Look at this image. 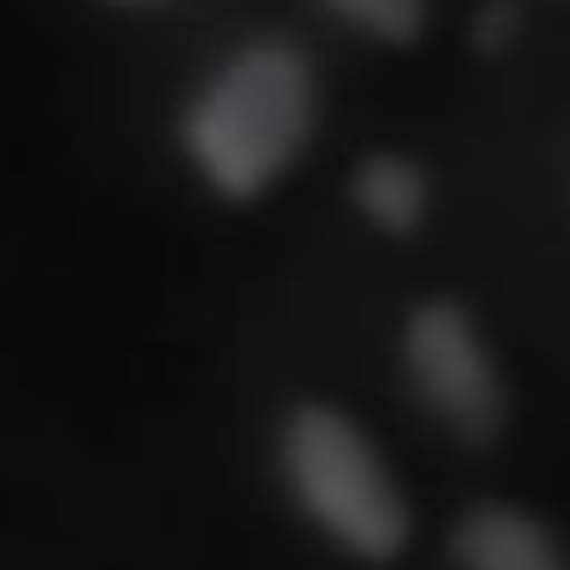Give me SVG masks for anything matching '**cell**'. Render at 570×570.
Masks as SVG:
<instances>
[{"mask_svg": "<svg viewBox=\"0 0 570 570\" xmlns=\"http://www.w3.org/2000/svg\"><path fill=\"white\" fill-rule=\"evenodd\" d=\"M318 7L373 49H414L433 24V0H318Z\"/></svg>", "mask_w": 570, "mask_h": 570, "instance_id": "6", "label": "cell"}, {"mask_svg": "<svg viewBox=\"0 0 570 570\" xmlns=\"http://www.w3.org/2000/svg\"><path fill=\"white\" fill-rule=\"evenodd\" d=\"M102 7H168V0H102Z\"/></svg>", "mask_w": 570, "mask_h": 570, "instance_id": "7", "label": "cell"}, {"mask_svg": "<svg viewBox=\"0 0 570 570\" xmlns=\"http://www.w3.org/2000/svg\"><path fill=\"white\" fill-rule=\"evenodd\" d=\"M271 469L295 517L348 564L384 570L414 547V504L391 456L331 396H301L271 426Z\"/></svg>", "mask_w": 570, "mask_h": 570, "instance_id": "2", "label": "cell"}, {"mask_svg": "<svg viewBox=\"0 0 570 570\" xmlns=\"http://www.w3.org/2000/svg\"><path fill=\"white\" fill-rule=\"evenodd\" d=\"M348 205L373 235L384 240H414L439 210V180L433 168L409 150H366L348 168Z\"/></svg>", "mask_w": 570, "mask_h": 570, "instance_id": "5", "label": "cell"}, {"mask_svg": "<svg viewBox=\"0 0 570 570\" xmlns=\"http://www.w3.org/2000/svg\"><path fill=\"white\" fill-rule=\"evenodd\" d=\"M325 85L306 42L258 30L193 79L175 115V150L217 205H258L306 163Z\"/></svg>", "mask_w": 570, "mask_h": 570, "instance_id": "1", "label": "cell"}, {"mask_svg": "<svg viewBox=\"0 0 570 570\" xmlns=\"http://www.w3.org/2000/svg\"><path fill=\"white\" fill-rule=\"evenodd\" d=\"M396 373H403L414 409L469 451H492L511 426L504 361L487 325L462 301L426 295L396 318Z\"/></svg>", "mask_w": 570, "mask_h": 570, "instance_id": "3", "label": "cell"}, {"mask_svg": "<svg viewBox=\"0 0 570 570\" xmlns=\"http://www.w3.org/2000/svg\"><path fill=\"white\" fill-rule=\"evenodd\" d=\"M451 570H570V547L534 504L474 499L444 529Z\"/></svg>", "mask_w": 570, "mask_h": 570, "instance_id": "4", "label": "cell"}]
</instances>
